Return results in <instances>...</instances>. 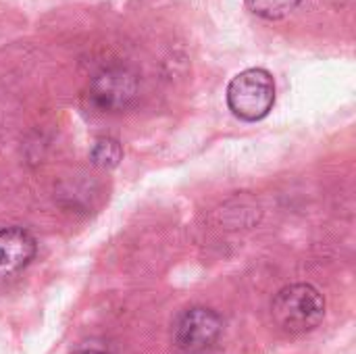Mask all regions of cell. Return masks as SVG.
I'll use <instances>...</instances> for the list:
<instances>
[{"mask_svg":"<svg viewBox=\"0 0 356 354\" xmlns=\"http://www.w3.org/2000/svg\"><path fill=\"white\" fill-rule=\"evenodd\" d=\"M275 325L290 334L300 336L313 332L325 317V300L311 284H292L277 292L271 305Z\"/></svg>","mask_w":356,"mask_h":354,"instance_id":"1","label":"cell"},{"mask_svg":"<svg viewBox=\"0 0 356 354\" xmlns=\"http://www.w3.org/2000/svg\"><path fill=\"white\" fill-rule=\"evenodd\" d=\"M227 104L244 121L265 119L275 104V79L267 69H246L227 86Z\"/></svg>","mask_w":356,"mask_h":354,"instance_id":"2","label":"cell"},{"mask_svg":"<svg viewBox=\"0 0 356 354\" xmlns=\"http://www.w3.org/2000/svg\"><path fill=\"white\" fill-rule=\"evenodd\" d=\"M223 334L221 317L207 307H194L179 315L173 325V346L181 354L211 353Z\"/></svg>","mask_w":356,"mask_h":354,"instance_id":"3","label":"cell"},{"mask_svg":"<svg viewBox=\"0 0 356 354\" xmlns=\"http://www.w3.org/2000/svg\"><path fill=\"white\" fill-rule=\"evenodd\" d=\"M138 77L125 67H108L96 73L88 86V102L98 113H121L138 98Z\"/></svg>","mask_w":356,"mask_h":354,"instance_id":"4","label":"cell"},{"mask_svg":"<svg viewBox=\"0 0 356 354\" xmlns=\"http://www.w3.org/2000/svg\"><path fill=\"white\" fill-rule=\"evenodd\" d=\"M35 238L23 227L0 230V277L25 269L35 257Z\"/></svg>","mask_w":356,"mask_h":354,"instance_id":"5","label":"cell"},{"mask_svg":"<svg viewBox=\"0 0 356 354\" xmlns=\"http://www.w3.org/2000/svg\"><path fill=\"white\" fill-rule=\"evenodd\" d=\"M302 0H246L248 8L267 21H280L284 17H288L292 10L298 8Z\"/></svg>","mask_w":356,"mask_h":354,"instance_id":"6","label":"cell"},{"mask_svg":"<svg viewBox=\"0 0 356 354\" xmlns=\"http://www.w3.org/2000/svg\"><path fill=\"white\" fill-rule=\"evenodd\" d=\"M123 156V150H121V144L115 140V138H98L90 150V159L96 167H102V169H113L119 165Z\"/></svg>","mask_w":356,"mask_h":354,"instance_id":"7","label":"cell"},{"mask_svg":"<svg viewBox=\"0 0 356 354\" xmlns=\"http://www.w3.org/2000/svg\"><path fill=\"white\" fill-rule=\"evenodd\" d=\"M77 354H104V353H100V351H83V353H77Z\"/></svg>","mask_w":356,"mask_h":354,"instance_id":"8","label":"cell"}]
</instances>
